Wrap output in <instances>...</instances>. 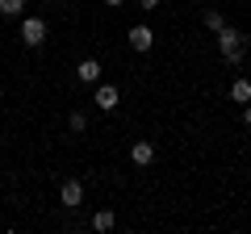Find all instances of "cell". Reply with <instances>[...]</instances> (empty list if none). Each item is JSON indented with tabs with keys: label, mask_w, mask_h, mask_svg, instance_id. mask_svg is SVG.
<instances>
[{
	"label": "cell",
	"mask_w": 251,
	"mask_h": 234,
	"mask_svg": "<svg viewBox=\"0 0 251 234\" xmlns=\"http://www.w3.org/2000/svg\"><path fill=\"white\" fill-rule=\"evenodd\" d=\"M214 38H218V50H222V59H226L230 67H239V63H243V54H247V38H243V29L222 25Z\"/></svg>",
	"instance_id": "cell-1"
},
{
	"label": "cell",
	"mask_w": 251,
	"mask_h": 234,
	"mask_svg": "<svg viewBox=\"0 0 251 234\" xmlns=\"http://www.w3.org/2000/svg\"><path fill=\"white\" fill-rule=\"evenodd\" d=\"M21 42L25 46H42L46 42V21L42 17H25L21 21Z\"/></svg>",
	"instance_id": "cell-2"
},
{
	"label": "cell",
	"mask_w": 251,
	"mask_h": 234,
	"mask_svg": "<svg viewBox=\"0 0 251 234\" xmlns=\"http://www.w3.org/2000/svg\"><path fill=\"white\" fill-rule=\"evenodd\" d=\"M59 201H63L67 209L84 205V184H80V180H63V188H59Z\"/></svg>",
	"instance_id": "cell-3"
},
{
	"label": "cell",
	"mask_w": 251,
	"mask_h": 234,
	"mask_svg": "<svg viewBox=\"0 0 251 234\" xmlns=\"http://www.w3.org/2000/svg\"><path fill=\"white\" fill-rule=\"evenodd\" d=\"M130 46H134L138 54H147L155 46V29L151 25H134V29H130Z\"/></svg>",
	"instance_id": "cell-4"
},
{
	"label": "cell",
	"mask_w": 251,
	"mask_h": 234,
	"mask_svg": "<svg viewBox=\"0 0 251 234\" xmlns=\"http://www.w3.org/2000/svg\"><path fill=\"white\" fill-rule=\"evenodd\" d=\"M92 100H97V109L113 113V109H117V100H122V92H117L113 84H97V96H92Z\"/></svg>",
	"instance_id": "cell-5"
},
{
	"label": "cell",
	"mask_w": 251,
	"mask_h": 234,
	"mask_svg": "<svg viewBox=\"0 0 251 234\" xmlns=\"http://www.w3.org/2000/svg\"><path fill=\"white\" fill-rule=\"evenodd\" d=\"M130 159H134L138 167H151V163H155V146L147 142V138H138V142L130 146Z\"/></svg>",
	"instance_id": "cell-6"
},
{
	"label": "cell",
	"mask_w": 251,
	"mask_h": 234,
	"mask_svg": "<svg viewBox=\"0 0 251 234\" xmlns=\"http://www.w3.org/2000/svg\"><path fill=\"white\" fill-rule=\"evenodd\" d=\"M75 80H80V84H100V63H97V59H80Z\"/></svg>",
	"instance_id": "cell-7"
},
{
	"label": "cell",
	"mask_w": 251,
	"mask_h": 234,
	"mask_svg": "<svg viewBox=\"0 0 251 234\" xmlns=\"http://www.w3.org/2000/svg\"><path fill=\"white\" fill-rule=\"evenodd\" d=\"M117 226V217H113V209H97V213H92V230L97 234H105V230H113Z\"/></svg>",
	"instance_id": "cell-8"
},
{
	"label": "cell",
	"mask_w": 251,
	"mask_h": 234,
	"mask_svg": "<svg viewBox=\"0 0 251 234\" xmlns=\"http://www.w3.org/2000/svg\"><path fill=\"white\" fill-rule=\"evenodd\" d=\"M230 100L247 105V100H251V80H234V84H230Z\"/></svg>",
	"instance_id": "cell-9"
},
{
	"label": "cell",
	"mask_w": 251,
	"mask_h": 234,
	"mask_svg": "<svg viewBox=\"0 0 251 234\" xmlns=\"http://www.w3.org/2000/svg\"><path fill=\"white\" fill-rule=\"evenodd\" d=\"M25 0H0V17H21Z\"/></svg>",
	"instance_id": "cell-10"
},
{
	"label": "cell",
	"mask_w": 251,
	"mask_h": 234,
	"mask_svg": "<svg viewBox=\"0 0 251 234\" xmlns=\"http://www.w3.org/2000/svg\"><path fill=\"white\" fill-rule=\"evenodd\" d=\"M222 25H226V17H222L218 9H209V13H205V29H209V34H218Z\"/></svg>",
	"instance_id": "cell-11"
},
{
	"label": "cell",
	"mask_w": 251,
	"mask_h": 234,
	"mask_svg": "<svg viewBox=\"0 0 251 234\" xmlns=\"http://www.w3.org/2000/svg\"><path fill=\"white\" fill-rule=\"evenodd\" d=\"M67 126H72V130H75V134H84V130H88V117H84V113H80V109H75V113H72V117H67Z\"/></svg>",
	"instance_id": "cell-12"
},
{
	"label": "cell",
	"mask_w": 251,
	"mask_h": 234,
	"mask_svg": "<svg viewBox=\"0 0 251 234\" xmlns=\"http://www.w3.org/2000/svg\"><path fill=\"white\" fill-rule=\"evenodd\" d=\"M143 4V13H151V9H159V0H138Z\"/></svg>",
	"instance_id": "cell-13"
},
{
	"label": "cell",
	"mask_w": 251,
	"mask_h": 234,
	"mask_svg": "<svg viewBox=\"0 0 251 234\" xmlns=\"http://www.w3.org/2000/svg\"><path fill=\"white\" fill-rule=\"evenodd\" d=\"M243 126H251V100L243 105Z\"/></svg>",
	"instance_id": "cell-14"
},
{
	"label": "cell",
	"mask_w": 251,
	"mask_h": 234,
	"mask_svg": "<svg viewBox=\"0 0 251 234\" xmlns=\"http://www.w3.org/2000/svg\"><path fill=\"white\" fill-rule=\"evenodd\" d=\"M105 4H113V9H117V4H122V0H105Z\"/></svg>",
	"instance_id": "cell-15"
}]
</instances>
